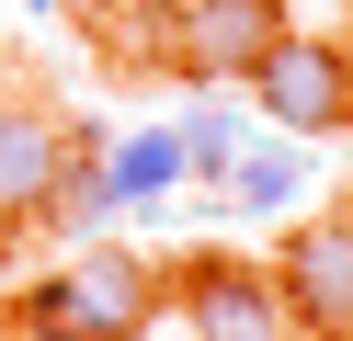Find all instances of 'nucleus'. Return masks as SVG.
<instances>
[{
    "label": "nucleus",
    "mask_w": 353,
    "mask_h": 341,
    "mask_svg": "<svg viewBox=\"0 0 353 341\" xmlns=\"http://www.w3.org/2000/svg\"><path fill=\"white\" fill-rule=\"evenodd\" d=\"M12 318H23V341H137L148 318H160V273H148L137 250H80L46 285L12 296Z\"/></svg>",
    "instance_id": "obj_1"
},
{
    "label": "nucleus",
    "mask_w": 353,
    "mask_h": 341,
    "mask_svg": "<svg viewBox=\"0 0 353 341\" xmlns=\"http://www.w3.org/2000/svg\"><path fill=\"white\" fill-rule=\"evenodd\" d=\"M251 91H262V114H274L285 136H342L353 125V45L285 23V34L251 57Z\"/></svg>",
    "instance_id": "obj_2"
},
{
    "label": "nucleus",
    "mask_w": 353,
    "mask_h": 341,
    "mask_svg": "<svg viewBox=\"0 0 353 341\" xmlns=\"http://www.w3.org/2000/svg\"><path fill=\"white\" fill-rule=\"evenodd\" d=\"M274 296H285V330H307V341H353V216H307V227H285V250L274 262Z\"/></svg>",
    "instance_id": "obj_3"
},
{
    "label": "nucleus",
    "mask_w": 353,
    "mask_h": 341,
    "mask_svg": "<svg viewBox=\"0 0 353 341\" xmlns=\"http://www.w3.org/2000/svg\"><path fill=\"white\" fill-rule=\"evenodd\" d=\"M69 148H80V125H57L46 103H0V227H34L57 205Z\"/></svg>",
    "instance_id": "obj_4"
},
{
    "label": "nucleus",
    "mask_w": 353,
    "mask_h": 341,
    "mask_svg": "<svg viewBox=\"0 0 353 341\" xmlns=\"http://www.w3.org/2000/svg\"><path fill=\"white\" fill-rule=\"evenodd\" d=\"M274 34H285V0H183L171 68H183V80H251V57Z\"/></svg>",
    "instance_id": "obj_5"
},
{
    "label": "nucleus",
    "mask_w": 353,
    "mask_h": 341,
    "mask_svg": "<svg viewBox=\"0 0 353 341\" xmlns=\"http://www.w3.org/2000/svg\"><path fill=\"white\" fill-rule=\"evenodd\" d=\"M183 330L194 341H285V296L262 262H194L183 273Z\"/></svg>",
    "instance_id": "obj_6"
},
{
    "label": "nucleus",
    "mask_w": 353,
    "mask_h": 341,
    "mask_svg": "<svg viewBox=\"0 0 353 341\" xmlns=\"http://www.w3.org/2000/svg\"><path fill=\"white\" fill-rule=\"evenodd\" d=\"M171 182H183V148H171V136H125V148L103 159V194L114 205H160Z\"/></svg>",
    "instance_id": "obj_7"
},
{
    "label": "nucleus",
    "mask_w": 353,
    "mask_h": 341,
    "mask_svg": "<svg viewBox=\"0 0 353 341\" xmlns=\"http://www.w3.org/2000/svg\"><path fill=\"white\" fill-rule=\"evenodd\" d=\"M285 194H307V159L296 148H239L228 171H216V205H285Z\"/></svg>",
    "instance_id": "obj_8"
},
{
    "label": "nucleus",
    "mask_w": 353,
    "mask_h": 341,
    "mask_svg": "<svg viewBox=\"0 0 353 341\" xmlns=\"http://www.w3.org/2000/svg\"><path fill=\"white\" fill-rule=\"evenodd\" d=\"M171 148H183V182H216L239 148H251V125H239V114H183V125H171Z\"/></svg>",
    "instance_id": "obj_9"
},
{
    "label": "nucleus",
    "mask_w": 353,
    "mask_h": 341,
    "mask_svg": "<svg viewBox=\"0 0 353 341\" xmlns=\"http://www.w3.org/2000/svg\"><path fill=\"white\" fill-rule=\"evenodd\" d=\"M0 296H12V227H0Z\"/></svg>",
    "instance_id": "obj_10"
},
{
    "label": "nucleus",
    "mask_w": 353,
    "mask_h": 341,
    "mask_svg": "<svg viewBox=\"0 0 353 341\" xmlns=\"http://www.w3.org/2000/svg\"><path fill=\"white\" fill-rule=\"evenodd\" d=\"M23 12H57V0H23Z\"/></svg>",
    "instance_id": "obj_11"
}]
</instances>
